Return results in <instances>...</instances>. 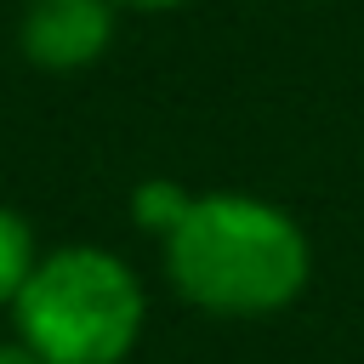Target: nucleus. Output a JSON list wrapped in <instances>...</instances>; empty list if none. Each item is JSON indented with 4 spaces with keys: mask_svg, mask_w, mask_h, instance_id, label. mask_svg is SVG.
<instances>
[{
    "mask_svg": "<svg viewBox=\"0 0 364 364\" xmlns=\"http://www.w3.org/2000/svg\"><path fill=\"white\" fill-rule=\"evenodd\" d=\"M159 256L171 290L210 318H273L313 284L307 228L284 205L239 188L188 193L159 233Z\"/></svg>",
    "mask_w": 364,
    "mask_h": 364,
    "instance_id": "1",
    "label": "nucleus"
},
{
    "mask_svg": "<svg viewBox=\"0 0 364 364\" xmlns=\"http://www.w3.org/2000/svg\"><path fill=\"white\" fill-rule=\"evenodd\" d=\"M11 330L40 364H125L148 330V290L108 245L40 250Z\"/></svg>",
    "mask_w": 364,
    "mask_h": 364,
    "instance_id": "2",
    "label": "nucleus"
},
{
    "mask_svg": "<svg viewBox=\"0 0 364 364\" xmlns=\"http://www.w3.org/2000/svg\"><path fill=\"white\" fill-rule=\"evenodd\" d=\"M114 28H119L114 0H23L17 51L40 74H80L108 57Z\"/></svg>",
    "mask_w": 364,
    "mask_h": 364,
    "instance_id": "3",
    "label": "nucleus"
},
{
    "mask_svg": "<svg viewBox=\"0 0 364 364\" xmlns=\"http://www.w3.org/2000/svg\"><path fill=\"white\" fill-rule=\"evenodd\" d=\"M40 262V239H34V222L11 205H0V313H11V301L23 296L28 273Z\"/></svg>",
    "mask_w": 364,
    "mask_h": 364,
    "instance_id": "4",
    "label": "nucleus"
},
{
    "mask_svg": "<svg viewBox=\"0 0 364 364\" xmlns=\"http://www.w3.org/2000/svg\"><path fill=\"white\" fill-rule=\"evenodd\" d=\"M182 205H188V188L171 182V176H148V182H136V193H131V216H136V228H148L154 239L176 222Z\"/></svg>",
    "mask_w": 364,
    "mask_h": 364,
    "instance_id": "5",
    "label": "nucleus"
},
{
    "mask_svg": "<svg viewBox=\"0 0 364 364\" xmlns=\"http://www.w3.org/2000/svg\"><path fill=\"white\" fill-rule=\"evenodd\" d=\"M119 11H182V6H193V0H114Z\"/></svg>",
    "mask_w": 364,
    "mask_h": 364,
    "instance_id": "6",
    "label": "nucleus"
},
{
    "mask_svg": "<svg viewBox=\"0 0 364 364\" xmlns=\"http://www.w3.org/2000/svg\"><path fill=\"white\" fill-rule=\"evenodd\" d=\"M0 364H40V358H34L23 341H0Z\"/></svg>",
    "mask_w": 364,
    "mask_h": 364,
    "instance_id": "7",
    "label": "nucleus"
}]
</instances>
